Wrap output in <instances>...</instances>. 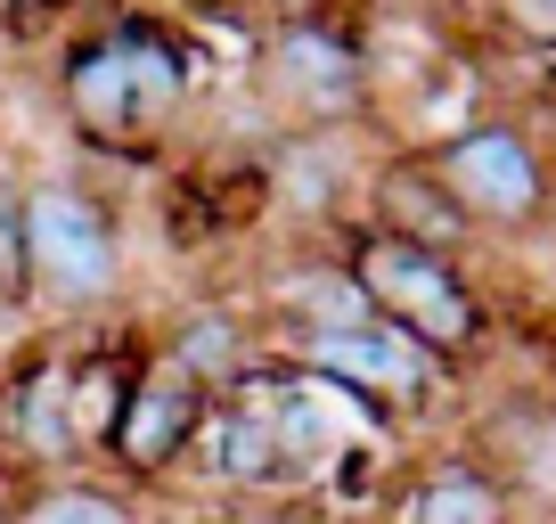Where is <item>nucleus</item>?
I'll return each instance as SVG.
<instances>
[{"label":"nucleus","mask_w":556,"mask_h":524,"mask_svg":"<svg viewBox=\"0 0 556 524\" xmlns=\"http://www.w3.org/2000/svg\"><path fill=\"white\" fill-rule=\"evenodd\" d=\"M164 369H180L197 394H205V385H222V377H245V328H238V320H222V312H197L189 328L173 336Z\"/></svg>","instance_id":"f8f14e48"},{"label":"nucleus","mask_w":556,"mask_h":524,"mask_svg":"<svg viewBox=\"0 0 556 524\" xmlns=\"http://www.w3.org/2000/svg\"><path fill=\"white\" fill-rule=\"evenodd\" d=\"M401 524H507V475L458 451V459H442V467L417 475Z\"/></svg>","instance_id":"9d476101"},{"label":"nucleus","mask_w":556,"mask_h":524,"mask_svg":"<svg viewBox=\"0 0 556 524\" xmlns=\"http://www.w3.org/2000/svg\"><path fill=\"white\" fill-rule=\"evenodd\" d=\"M507 34H532V41H556V9H507Z\"/></svg>","instance_id":"f3484780"},{"label":"nucleus","mask_w":556,"mask_h":524,"mask_svg":"<svg viewBox=\"0 0 556 524\" xmlns=\"http://www.w3.org/2000/svg\"><path fill=\"white\" fill-rule=\"evenodd\" d=\"M287 352L303 369H319L328 385L344 394H393V402H417V394H434V361L417 345H401L393 328L377 320H352V328H287Z\"/></svg>","instance_id":"423d86ee"},{"label":"nucleus","mask_w":556,"mask_h":524,"mask_svg":"<svg viewBox=\"0 0 556 524\" xmlns=\"http://www.w3.org/2000/svg\"><path fill=\"white\" fill-rule=\"evenodd\" d=\"M17 524H148L131 508V491L115 484H83V475H50L17 500Z\"/></svg>","instance_id":"9b49d317"},{"label":"nucleus","mask_w":556,"mask_h":524,"mask_svg":"<svg viewBox=\"0 0 556 524\" xmlns=\"http://www.w3.org/2000/svg\"><path fill=\"white\" fill-rule=\"evenodd\" d=\"M426 173L442 180V197L458 205L467 229L523 238V229L548 222V164H540V148L523 140L516 123H500V115L442 132V140L426 148Z\"/></svg>","instance_id":"20e7f679"},{"label":"nucleus","mask_w":556,"mask_h":524,"mask_svg":"<svg viewBox=\"0 0 556 524\" xmlns=\"http://www.w3.org/2000/svg\"><path fill=\"white\" fill-rule=\"evenodd\" d=\"M25 296L50 312H99L123 296L115 213L83 180H25Z\"/></svg>","instance_id":"7ed1b4c3"},{"label":"nucleus","mask_w":556,"mask_h":524,"mask_svg":"<svg viewBox=\"0 0 556 524\" xmlns=\"http://www.w3.org/2000/svg\"><path fill=\"white\" fill-rule=\"evenodd\" d=\"M278 402H254L262 410V426H270V442H278V467L295 475V467H312V459H328V410H319V394L312 385H270Z\"/></svg>","instance_id":"ddd939ff"},{"label":"nucleus","mask_w":556,"mask_h":524,"mask_svg":"<svg viewBox=\"0 0 556 524\" xmlns=\"http://www.w3.org/2000/svg\"><path fill=\"white\" fill-rule=\"evenodd\" d=\"M368 229H393V238L434 246V254H458V238H467V222H458V205L442 197V180L426 173V157H393L377 173V222Z\"/></svg>","instance_id":"1a4fd4ad"},{"label":"nucleus","mask_w":556,"mask_h":524,"mask_svg":"<svg viewBox=\"0 0 556 524\" xmlns=\"http://www.w3.org/2000/svg\"><path fill=\"white\" fill-rule=\"evenodd\" d=\"M58 99H66L74 132L90 140H148V123H164L189 99V50L148 17H115L83 34L58 66Z\"/></svg>","instance_id":"f257e3e1"},{"label":"nucleus","mask_w":556,"mask_h":524,"mask_svg":"<svg viewBox=\"0 0 556 524\" xmlns=\"http://www.w3.org/2000/svg\"><path fill=\"white\" fill-rule=\"evenodd\" d=\"M262 99L303 132H344L368 107V50L336 17H278L262 41Z\"/></svg>","instance_id":"39448f33"},{"label":"nucleus","mask_w":556,"mask_h":524,"mask_svg":"<svg viewBox=\"0 0 556 524\" xmlns=\"http://www.w3.org/2000/svg\"><path fill=\"white\" fill-rule=\"evenodd\" d=\"M213 467H222V484H245V491H254V484H287L278 442H270V426H262L254 402L222 419V435H213Z\"/></svg>","instance_id":"2eb2a0df"},{"label":"nucleus","mask_w":556,"mask_h":524,"mask_svg":"<svg viewBox=\"0 0 556 524\" xmlns=\"http://www.w3.org/2000/svg\"><path fill=\"white\" fill-rule=\"evenodd\" d=\"M197 426H205V394H197L180 369L156 361V369H139V377H131V402H123L106 451L123 459V475H164L180 451H189Z\"/></svg>","instance_id":"0eeeda50"},{"label":"nucleus","mask_w":556,"mask_h":524,"mask_svg":"<svg viewBox=\"0 0 556 524\" xmlns=\"http://www.w3.org/2000/svg\"><path fill=\"white\" fill-rule=\"evenodd\" d=\"M0 524H17V508H9V500H0Z\"/></svg>","instance_id":"a211bd4d"},{"label":"nucleus","mask_w":556,"mask_h":524,"mask_svg":"<svg viewBox=\"0 0 556 524\" xmlns=\"http://www.w3.org/2000/svg\"><path fill=\"white\" fill-rule=\"evenodd\" d=\"M0 296H25V180L0 164Z\"/></svg>","instance_id":"dca6fc26"},{"label":"nucleus","mask_w":556,"mask_h":524,"mask_svg":"<svg viewBox=\"0 0 556 524\" xmlns=\"http://www.w3.org/2000/svg\"><path fill=\"white\" fill-rule=\"evenodd\" d=\"M344 279L361 287L368 320L393 328L401 345H417L426 361H467L483 345V296L467 287L458 254H434V246H409L393 229H352Z\"/></svg>","instance_id":"f03ea898"},{"label":"nucleus","mask_w":556,"mask_h":524,"mask_svg":"<svg viewBox=\"0 0 556 524\" xmlns=\"http://www.w3.org/2000/svg\"><path fill=\"white\" fill-rule=\"evenodd\" d=\"M0 426H9V442H17L25 459H41V467H74V459H83L74 402H66V369H58V361H34L25 377H9V394H0Z\"/></svg>","instance_id":"6e6552de"},{"label":"nucleus","mask_w":556,"mask_h":524,"mask_svg":"<svg viewBox=\"0 0 556 524\" xmlns=\"http://www.w3.org/2000/svg\"><path fill=\"white\" fill-rule=\"evenodd\" d=\"M131 377H139V369H123V361L66 369V402H74V435H83V451L115 442V419H123V402H131Z\"/></svg>","instance_id":"4468645a"}]
</instances>
